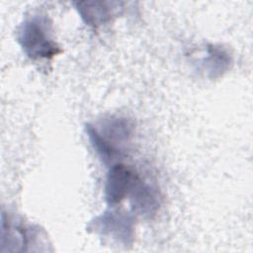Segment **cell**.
Returning <instances> with one entry per match:
<instances>
[{
  "mask_svg": "<svg viewBox=\"0 0 253 253\" xmlns=\"http://www.w3.org/2000/svg\"><path fill=\"white\" fill-rule=\"evenodd\" d=\"M17 40L25 54L33 60L50 59L61 52L51 36V25L43 16L26 19L18 29Z\"/></svg>",
  "mask_w": 253,
  "mask_h": 253,
  "instance_id": "1",
  "label": "cell"
},
{
  "mask_svg": "<svg viewBox=\"0 0 253 253\" xmlns=\"http://www.w3.org/2000/svg\"><path fill=\"white\" fill-rule=\"evenodd\" d=\"M133 216L128 212L108 211L91 220L87 229L101 235L111 236L126 246L133 241Z\"/></svg>",
  "mask_w": 253,
  "mask_h": 253,
  "instance_id": "2",
  "label": "cell"
},
{
  "mask_svg": "<svg viewBox=\"0 0 253 253\" xmlns=\"http://www.w3.org/2000/svg\"><path fill=\"white\" fill-rule=\"evenodd\" d=\"M93 126L116 160L124 156L126 149V146L129 143L133 134V125L129 120L111 116L99 124L98 126L100 127Z\"/></svg>",
  "mask_w": 253,
  "mask_h": 253,
  "instance_id": "3",
  "label": "cell"
},
{
  "mask_svg": "<svg viewBox=\"0 0 253 253\" xmlns=\"http://www.w3.org/2000/svg\"><path fill=\"white\" fill-rule=\"evenodd\" d=\"M139 176L130 167L122 164H114L106 178L105 200L108 205L116 206L130 195Z\"/></svg>",
  "mask_w": 253,
  "mask_h": 253,
  "instance_id": "4",
  "label": "cell"
},
{
  "mask_svg": "<svg viewBox=\"0 0 253 253\" xmlns=\"http://www.w3.org/2000/svg\"><path fill=\"white\" fill-rule=\"evenodd\" d=\"M130 205L132 210L143 215L151 217L159 210L161 196L157 188L140 178L130 193Z\"/></svg>",
  "mask_w": 253,
  "mask_h": 253,
  "instance_id": "5",
  "label": "cell"
},
{
  "mask_svg": "<svg viewBox=\"0 0 253 253\" xmlns=\"http://www.w3.org/2000/svg\"><path fill=\"white\" fill-rule=\"evenodd\" d=\"M114 2L84 1L75 3L76 9L82 20L93 28H98L111 22L114 17L115 8H112Z\"/></svg>",
  "mask_w": 253,
  "mask_h": 253,
  "instance_id": "6",
  "label": "cell"
},
{
  "mask_svg": "<svg viewBox=\"0 0 253 253\" xmlns=\"http://www.w3.org/2000/svg\"><path fill=\"white\" fill-rule=\"evenodd\" d=\"M208 56L205 58V65L211 78L220 76L225 70L228 69L231 58L229 54L220 46L209 45Z\"/></svg>",
  "mask_w": 253,
  "mask_h": 253,
  "instance_id": "7",
  "label": "cell"
}]
</instances>
